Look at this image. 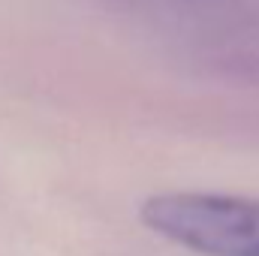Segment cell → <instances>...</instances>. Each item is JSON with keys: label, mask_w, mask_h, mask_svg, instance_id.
<instances>
[{"label": "cell", "mask_w": 259, "mask_h": 256, "mask_svg": "<svg viewBox=\"0 0 259 256\" xmlns=\"http://www.w3.org/2000/svg\"><path fill=\"white\" fill-rule=\"evenodd\" d=\"M139 220L154 235L196 256H259V196L154 193L139 205Z\"/></svg>", "instance_id": "1"}]
</instances>
